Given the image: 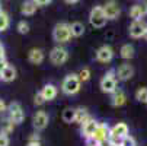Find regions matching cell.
<instances>
[{
  "mask_svg": "<svg viewBox=\"0 0 147 146\" xmlns=\"http://www.w3.org/2000/svg\"><path fill=\"white\" fill-rule=\"evenodd\" d=\"M80 86H82V80H80L79 75L70 73L61 82V92L64 95L71 96V95H76L80 91Z\"/></svg>",
  "mask_w": 147,
  "mask_h": 146,
  "instance_id": "6da1fadb",
  "label": "cell"
},
{
  "mask_svg": "<svg viewBox=\"0 0 147 146\" xmlns=\"http://www.w3.org/2000/svg\"><path fill=\"white\" fill-rule=\"evenodd\" d=\"M71 28H70V24L67 22H60L54 26L53 29V39L55 41L57 44H66L71 39Z\"/></svg>",
  "mask_w": 147,
  "mask_h": 146,
  "instance_id": "7a4b0ae2",
  "label": "cell"
},
{
  "mask_svg": "<svg viewBox=\"0 0 147 146\" xmlns=\"http://www.w3.org/2000/svg\"><path fill=\"white\" fill-rule=\"evenodd\" d=\"M117 85H118V79H117L115 70H108L107 73L102 76V79H100V82H99L100 91H102L103 94H109V95L114 94V92L118 89Z\"/></svg>",
  "mask_w": 147,
  "mask_h": 146,
  "instance_id": "3957f363",
  "label": "cell"
},
{
  "mask_svg": "<svg viewBox=\"0 0 147 146\" xmlns=\"http://www.w3.org/2000/svg\"><path fill=\"white\" fill-rule=\"evenodd\" d=\"M89 22L90 25L95 28V29H100L107 25L108 19H107V15L103 12V6H93L90 13H89Z\"/></svg>",
  "mask_w": 147,
  "mask_h": 146,
  "instance_id": "277c9868",
  "label": "cell"
},
{
  "mask_svg": "<svg viewBox=\"0 0 147 146\" xmlns=\"http://www.w3.org/2000/svg\"><path fill=\"white\" fill-rule=\"evenodd\" d=\"M7 117L10 118V121L15 124V126H19L22 124L25 120V113L24 108L19 102H12L7 105Z\"/></svg>",
  "mask_w": 147,
  "mask_h": 146,
  "instance_id": "5b68a950",
  "label": "cell"
},
{
  "mask_svg": "<svg viewBox=\"0 0 147 146\" xmlns=\"http://www.w3.org/2000/svg\"><path fill=\"white\" fill-rule=\"evenodd\" d=\"M67 60H69V51L64 47L57 45L50 51V61L54 66H63Z\"/></svg>",
  "mask_w": 147,
  "mask_h": 146,
  "instance_id": "8992f818",
  "label": "cell"
},
{
  "mask_svg": "<svg viewBox=\"0 0 147 146\" xmlns=\"http://www.w3.org/2000/svg\"><path fill=\"white\" fill-rule=\"evenodd\" d=\"M48 123H50V115L47 114V111L44 110H39L34 114L32 117V126L36 132H41V130H44L47 126H48Z\"/></svg>",
  "mask_w": 147,
  "mask_h": 146,
  "instance_id": "52a82bcc",
  "label": "cell"
},
{
  "mask_svg": "<svg viewBox=\"0 0 147 146\" xmlns=\"http://www.w3.org/2000/svg\"><path fill=\"white\" fill-rule=\"evenodd\" d=\"M103 12H105V15H107V19L108 20L118 19L119 15H121L119 3L117 2V0H108V2L103 5Z\"/></svg>",
  "mask_w": 147,
  "mask_h": 146,
  "instance_id": "ba28073f",
  "label": "cell"
},
{
  "mask_svg": "<svg viewBox=\"0 0 147 146\" xmlns=\"http://www.w3.org/2000/svg\"><path fill=\"white\" fill-rule=\"evenodd\" d=\"M146 31H147V24L144 22L143 19H140V20H133L131 25L128 26V34H130V37L134 38V39L143 38L144 34H146Z\"/></svg>",
  "mask_w": 147,
  "mask_h": 146,
  "instance_id": "9c48e42d",
  "label": "cell"
},
{
  "mask_svg": "<svg viewBox=\"0 0 147 146\" xmlns=\"http://www.w3.org/2000/svg\"><path fill=\"white\" fill-rule=\"evenodd\" d=\"M109 136H111V127L108 126L107 123H99L98 127H96V130H95L93 137H95L98 142H100L102 145H105V143H108Z\"/></svg>",
  "mask_w": 147,
  "mask_h": 146,
  "instance_id": "30bf717a",
  "label": "cell"
},
{
  "mask_svg": "<svg viewBox=\"0 0 147 146\" xmlns=\"http://www.w3.org/2000/svg\"><path fill=\"white\" fill-rule=\"evenodd\" d=\"M114 58V50L112 47L109 45H102L96 50V60L102 65H107V63H111Z\"/></svg>",
  "mask_w": 147,
  "mask_h": 146,
  "instance_id": "8fae6325",
  "label": "cell"
},
{
  "mask_svg": "<svg viewBox=\"0 0 147 146\" xmlns=\"http://www.w3.org/2000/svg\"><path fill=\"white\" fill-rule=\"evenodd\" d=\"M117 73V79L121 82H127L134 76V67L130 63H122L118 66V69L115 70Z\"/></svg>",
  "mask_w": 147,
  "mask_h": 146,
  "instance_id": "7c38bea8",
  "label": "cell"
},
{
  "mask_svg": "<svg viewBox=\"0 0 147 146\" xmlns=\"http://www.w3.org/2000/svg\"><path fill=\"white\" fill-rule=\"evenodd\" d=\"M128 15H130V18L133 20H140V19L146 18L147 16V2H146V0H143V2L131 6Z\"/></svg>",
  "mask_w": 147,
  "mask_h": 146,
  "instance_id": "4fadbf2b",
  "label": "cell"
},
{
  "mask_svg": "<svg viewBox=\"0 0 147 146\" xmlns=\"http://www.w3.org/2000/svg\"><path fill=\"white\" fill-rule=\"evenodd\" d=\"M98 124L99 121H96L93 117H90L89 120H86L85 123L82 124V136L85 137V139H89L95 134V130L98 127Z\"/></svg>",
  "mask_w": 147,
  "mask_h": 146,
  "instance_id": "5bb4252c",
  "label": "cell"
},
{
  "mask_svg": "<svg viewBox=\"0 0 147 146\" xmlns=\"http://www.w3.org/2000/svg\"><path fill=\"white\" fill-rule=\"evenodd\" d=\"M130 134V129L125 123H117L111 127V137H115L118 140H122L125 136Z\"/></svg>",
  "mask_w": 147,
  "mask_h": 146,
  "instance_id": "9a60e30c",
  "label": "cell"
},
{
  "mask_svg": "<svg viewBox=\"0 0 147 146\" xmlns=\"http://www.w3.org/2000/svg\"><path fill=\"white\" fill-rule=\"evenodd\" d=\"M39 92H41V95H42V98L48 102V101H53V99L57 98V95H58V88H57L55 85H53V83H47V85L42 86V89H41Z\"/></svg>",
  "mask_w": 147,
  "mask_h": 146,
  "instance_id": "2e32d148",
  "label": "cell"
},
{
  "mask_svg": "<svg viewBox=\"0 0 147 146\" xmlns=\"http://www.w3.org/2000/svg\"><path fill=\"white\" fill-rule=\"evenodd\" d=\"M28 60H29L31 65L38 66V65H41L45 60V54H44V51L41 48H31L29 53H28Z\"/></svg>",
  "mask_w": 147,
  "mask_h": 146,
  "instance_id": "e0dca14e",
  "label": "cell"
},
{
  "mask_svg": "<svg viewBox=\"0 0 147 146\" xmlns=\"http://www.w3.org/2000/svg\"><path fill=\"white\" fill-rule=\"evenodd\" d=\"M15 79H16V69H15V66L7 63L2 70H0V80L9 83V82H13Z\"/></svg>",
  "mask_w": 147,
  "mask_h": 146,
  "instance_id": "ac0fdd59",
  "label": "cell"
},
{
  "mask_svg": "<svg viewBox=\"0 0 147 146\" xmlns=\"http://www.w3.org/2000/svg\"><path fill=\"white\" fill-rule=\"evenodd\" d=\"M127 102V95L122 89H117L114 94H111V105L118 108V107H122L124 104Z\"/></svg>",
  "mask_w": 147,
  "mask_h": 146,
  "instance_id": "d6986e66",
  "label": "cell"
},
{
  "mask_svg": "<svg viewBox=\"0 0 147 146\" xmlns=\"http://www.w3.org/2000/svg\"><path fill=\"white\" fill-rule=\"evenodd\" d=\"M38 9V5L34 2V0H26V2L22 3V6H20V13L25 15V16H32Z\"/></svg>",
  "mask_w": 147,
  "mask_h": 146,
  "instance_id": "ffe728a7",
  "label": "cell"
},
{
  "mask_svg": "<svg viewBox=\"0 0 147 146\" xmlns=\"http://www.w3.org/2000/svg\"><path fill=\"white\" fill-rule=\"evenodd\" d=\"M134 53H136V50H134V47H133L131 44H124V45L119 48V56H121L124 60H131V58L134 57Z\"/></svg>",
  "mask_w": 147,
  "mask_h": 146,
  "instance_id": "44dd1931",
  "label": "cell"
},
{
  "mask_svg": "<svg viewBox=\"0 0 147 146\" xmlns=\"http://www.w3.org/2000/svg\"><path fill=\"white\" fill-rule=\"evenodd\" d=\"M89 118H90V115H89L86 108H83V107L76 108V120H74V123H77V124L82 126V124L85 123L86 120H89Z\"/></svg>",
  "mask_w": 147,
  "mask_h": 146,
  "instance_id": "7402d4cb",
  "label": "cell"
},
{
  "mask_svg": "<svg viewBox=\"0 0 147 146\" xmlns=\"http://www.w3.org/2000/svg\"><path fill=\"white\" fill-rule=\"evenodd\" d=\"M61 118L64 123L70 124V123H74L76 120V108H66L61 114Z\"/></svg>",
  "mask_w": 147,
  "mask_h": 146,
  "instance_id": "603a6c76",
  "label": "cell"
},
{
  "mask_svg": "<svg viewBox=\"0 0 147 146\" xmlns=\"http://www.w3.org/2000/svg\"><path fill=\"white\" fill-rule=\"evenodd\" d=\"M70 28H71V35L76 37V38L82 37L83 34H85V31H86L85 25H83L82 22H73V24H70Z\"/></svg>",
  "mask_w": 147,
  "mask_h": 146,
  "instance_id": "cb8c5ba5",
  "label": "cell"
},
{
  "mask_svg": "<svg viewBox=\"0 0 147 146\" xmlns=\"http://www.w3.org/2000/svg\"><path fill=\"white\" fill-rule=\"evenodd\" d=\"M10 25V19L7 16V13L3 10V9H0V32H5Z\"/></svg>",
  "mask_w": 147,
  "mask_h": 146,
  "instance_id": "d4e9b609",
  "label": "cell"
},
{
  "mask_svg": "<svg viewBox=\"0 0 147 146\" xmlns=\"http://www.w3.org/2000/svg\"><path fill=\"white\" fill-rule=\"evenodd\" d=\"M13 129H15V124L10 121L9 117H6V118L2 121V124H0V132H2V133L10 134V133L13 132Z\"/></svg>",
  "mask_w": 147,
  "mask_h": 146,
  "instance_id": "484cf974",
  "label": "cell"
},
{
  "mask_svg": "<svg viewBox=\"0 0 147 146\" xmlns=\"http://www.w3.org/2000/svg\"><path fill=\"white\" fill-rule=\"evenodd\" d=\"M136 99L138 102H143V104H147V88L141 86L136 91Z\"/></svg>",
  "mask_w": 147,
  "mask_h": 146,
  "instance_id": "4316f807",
  "label": "cell"
},
{
  "mask_svg": "<svg viewBox=\"0 0 147 146\" xmlns=\"http://www.w3.org/2000/svg\"><path fill=\"white\" fill-rule=\"evenodd\" d=\"M77 75H79V77H80V80H82V83H83V82H88V80L90 79L92 72H90L89 67H83V69H80V72H79Z\"/></svg>",
  "mask_w": 147,
  "mask_h": 146,
  "instance_id": "83f0119b",
  "label": "cell"
},
{
  "mask_svg": "<svg viewBox=\"0 0 147 146\" xmlns=\"http://www.w3.org/2000/svg\"><path fill=\"white\" fill-rule=\"evenodd\" d=\"M16 29L19 34H28L29 32V24L25 22V20H20V22H18L16 25Z\"/></svg>",
  "mask_w": 147,
  "mask_h": 146,
  "instance_id": "f1b7e54d",
  "label": "cell"
},
{
  "mask_svg": "<svg viewBox=\"0 0 147 146\" xmlns=\"http://www.w3.org/2000/svg\"><path fill=\"white\" fill-rule=\"evenodd\" d=\"M119 146H137V142H136V139L133 137V136H125L122 140H121V145Z\"/></svg>",
  "mask_w": 147,
  "mask_h": 146,
  "instance_id": "f546056e",
  "label": "cell"
},
{
  "mask_svg": "<svg viewBox=\"0 0 147 146\" xmlns=\"http://www.w3.org/2000/svg\"><path fill=\"white\" fill-rule=\"evenodd\" d=\"M9 145H10L9 134H6V133H2V132H0V146H9Z\"/></svg>",
  "mask_w": 147,
  "mask_h": 146,
  "instance_id": "4dcf8cb0",
  "label": "cell"
},
{
  "mask_svg": "<svg viewBox=\"0 0 147 146\" xmlns=\"http://www.w3.org/2000/svg\"><path fill=\"white\" fill-rule=\"evenodd\" d=\"M34 102H35V105H38V107H41V105H44V104L47 102L44 98H42V95H41V92H38L36 95H35V98H34Z\"/></svg>",
  "mask_w": 147,
  "mask_h": 146,
  "instance_id": "1f68e13d",
  "label": "cell"
},
{
  "mask_svg": "<svg viewBox=\"0 0 147 146\" xmlns=\"http://www.w3.org/2000/svg\"><path fill=\"white\" fill-rule=\"evenodd\" d=\"M86 140V146H103L100 142H98L93 136L92 137H89V139H85Z\"/></svg>",
  "mask_w": 147,
  "mask_h": 146,
  "instance_id": "d6a6232c",
  "label": "cell"
},
{
  "mask_svg": "<svg viewBox=\"0 0 147 146\" xmlns=\"http://www.w3.org/2000/svg\"><path fill=\"white\" fill-rule=\"evenodd\" d=\"M6 111H7V105H6V102H5L3 99H0V115H3Z\"/></svg>",
  "mask_w": 147,
  "mask_h": 146,
  "instance_id": "836d02e7",
  "label": "cell"
},
{
  "mask_svg": "<svg viewBox=\"0 0 147 146\" xmlns=\"http://www.w3.org/2000/svg\"><path fill=\"white\" fill-rule=\"evenodd\" d=\"M34 2H35V3L38 5V7H39V6H47V5H50L53 0H34Z\"/></svg>",
  "mask_w": 147,
  "mask_h": 146,
  "instance_id": "e575fe53",
  "label": "cell"
},
{
  "mask_svg": "<svg viewBox=\"0 0 147 146\" xmlns=\"http://www.w3.org/2000/svg\"><path fill=\"white\" fill-rule=\"evenodd\" d=\"M39 140H41V137H39L38 133H32L29 136V139H28V142H39Z\"/></svg>",
  "mask_w": 147,
  "mask_h": 146,
  "instance_id": "d590c367",
  "label": "cell"
},
{
  "mask_svg": "<svg viewBox=\"0 0 147 146\" xmlns=\"http://www.w3.org/2000/svg\"><path fill=\"white\" fill-rule=\"evenodd\" d=\"M26 146H41V143L39 142H28Z\"/></svg>",
  "mask_w": 147,
  "mask_h": 146,
  "instance_id": "8d00e7d4",
  "label": "cell"
},
{
  "mask_svg": "<svg viewBox=\"0 0 147 146\" xmlns=\"http://www.w3.org/2000/svg\"><path fill=\"white\" fill-rule=\"evenodd\" d=\"M66 3H69V5H74V3H77L79 0H64Z\"/></svg>",
  "mask_w": 147,
  "mask_h": 146,
  "instance_id": "74e56055",
  "label": "cell"
},
{
  "mask_svg": "<svg viewBox=\"0 0 147 146\" xmlns=\"http://www.w3.org/2000/svg\"><path fill=\"white\" fill-rule=\"evenodd\" d=\"M144 38H146V39H147V31H146V34H144Z\"/></svg>",
  "mask_w": 147,
  "mask_h": 146,
  "instance_id": "f35d334b",
  "label": "cell"
},
{
  "mask_svg": "<svg viewBox=\"0 0 147 146\" xmlns=\"http://www.w3.org/2000/svg\"><path fill=\"white\" fill-rule=\"evenodd\" d=\"M103 146H108V145H103Z\"/></svg>",
  "mask_w": 147,
  "mask_h": 146,
  "instance_id": "ab89813d",
  "label": "cell"
}]
</instances>
